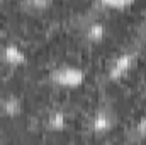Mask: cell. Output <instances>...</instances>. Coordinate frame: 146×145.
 I'll list each match as a JSON object with an SVG mask.
<instances>
[{
  "label": "cell",
  "instance_id": "obj_8",
  "mask_svg": "<svg viewBox=\"0 0 146 145\" xmlns=\"http://www.w3.org/2000/svg\"><path fill=\"white\" fill-rule=\"evenodd\" d=\"M102 7L110 9V10H124L134 3V0H97Z\"/></svg>",
  "mask_w": 146,
  "mask_h": 145
},
{
  "label": "cell",
  "instance_id": "obj_9",
  "mask_svg": "<svg viewBox=\"0 0 146 145\" xmlns=\"http://www.w3.org/2000/svg\"><path fill=\"white\" fill-rule=\"evenodd\" d=\"M133 137H134L136 140H146V116L141 118V119L134 125V128H133Z\"/></svg>",
  "mask_w": 146,
  "mask_h": 145
},
{
  "label": "cell",
  "instance_id": "obj_3",
  "mask_svg": "<svg viewBox=\"0 0 146 145\" xmlns=\"http://www.w3.org/2000/svg\"><path fill=\"white\" fill-rule=\"evenodd\" d=\"M114 126H115V114L109 108H99L90 119V130L95 137H104L110 133Z\"/></svg>",
  "mask_w": 146,
  "mask_h": 145
},
{
  "label": "cell",
  "instance_id": "obj_2",
  "mask_svg": "<svg viewBox=\"0 0 146 145\" xmlns=\"http://www.w3.org/2000/svg\"><path fill=\"white\" fill-rule=\"evenodd\" d=\"M136 62H138V53H134V51H124V53H121V55L110 63L109 72H107L109 80L117 82V80L124 79L127 73L134 68Z\"/></svg>",
  "mask_w": 146,
  "mask_h": 145
},
{
  "label": "cell",
  "instance_id": "obj_6",
  "mask_svg": "<svg viewBox=\"0 0 146 145\" xmlns=\"http://www.w3.org/2000/svg\"><path fill=\"white\" fill-rule=\"evenodd\" d=\"M22 113V103L15 96H9L0 101V114L5 118H15Z\"/></svg>",
  "mask_w": 146,
  "mask_h": 145
},
{
  "label": "cell",
  "instance_id": "obj_5",
  "mask_svg": "<svg viewBox=\"0 0 146 145\" xmlns=\"http://www.w3.org/2000/svg\"><path fill=\"white\" fill-rule=\"evenodd\" d=\"M68 126V118L61 109H54L48 114L46 118V128L53 133H61Z\"/></svg>",
  "mask_w": 146,
  "mask_h": 145
},
{
  "label": "cell",
  "instance_id": "obj_4",
  "mask_svg": "<svg viewBox=\"0 0 146 145\" xmlns=\"http://www.w3.org/2000/svg\"><path fill=\"white\" fill-rule=\"evenodd\" d=\"M0 58L9 67H24L27 63V56L24 50L19 48L17 44H5L0 50Z\"/></svg>",
  "mask_w": 146,
  "mask_h": 145
},
{
  "label": "cell",
  "instance_id": "obj_7",
  "mask_svg": "<svg viewBox=\"0 0 146 145\" xmlns=\"http://www.w3.org/2000/svg\"><path fill=\"white\" fill-rule=\"evenodd\" d=\"M107 34V29L102 22H92L87 26L83 36H85V41L90 43V44H99L104 41V38Z\"/></svg>",
  "mask_w": 146,
  "mask_h": 145
},
{
  "label": "cell",
  "instance_id": "obj_10",
  "mask_svg": "<svg viewBox=\"0 0 146 145\" xmlns=\"http://www.w3.org/2000/svg\"><path fill=\"white\" fill-rule=\"evenodd\" d=\"M51 3H53V0H27V5L36 12H42V10L49 9Z\"/></svg>",
  "mask_w": 146,
  "mask_h": 145
},
{
  "label": "cell",
  "instance_id": "obj_11",
  "mask_svg": "<svg viewBox=\"0 0 146 145\" xmlns=\"http://www.w3.org/2000/svg\"><path fill=\"white\" fill-rule=\"evenodd\" d=\"M145 34H146V24H145Z\"/></svg>",
  "mask_w": 146,
  "mask_h": 145
},
{
  "label": "cell",
  "instance_id": "obj_1",
  "mask_svg": "<svg viewBox=\"0 0 146 145\" xmlns=\"http://www.w3.org/2000/svg\"><path fill=\"white\" fill-rule=\"evenodd\" d=\"M51 82L58 87H65V89H76L80 85H83L85 82V72L82 68L76 67H61L53 70L49 75Z\"/></svg>",
  "mask_w": 146,
  "mask_h": 145
}]
</instances>
